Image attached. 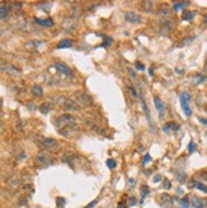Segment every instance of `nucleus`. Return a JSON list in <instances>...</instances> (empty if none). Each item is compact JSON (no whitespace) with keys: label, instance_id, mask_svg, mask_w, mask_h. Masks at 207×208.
Returning <instances> with one entry per match:
<instances>
[{"label":"nucleus","instance_id":"obj_1","mask_svg":"<svg viewBox=\"0 0 207 208\" xmlns=\"http://www.w3.org/2000/svg\"><path fill=\"white\" fill-rule=\"evenodd\" d=\"M75 99H76V103L81 104L84 107H92L93 105V99L85 92H78L75 93Z\"/></svg>","mask_w":207,"mask_h":208},{"label":"nucleus","instance_id":"obj_2","mask_svg":"<svg viewBox=\"0 0 207 208\" xmlns=\"http://www.w3.org/2000/svg\"><path fill=\"white\" fill-rule=\"evenodd\" d=\"M75 122H76V118L71 114H62L61 117L57 118V122H56V125H57L59 128H62V127H70L73 126Z\"/></svg>","mask_w":207,"mask_h":208},{"label":"nucleus","instance_id":"obj_3","mask_svg":"<svg viewBox=\"0 0 207 208\" xmlns=\"http://www.w3.org/2000/svg\"><path fill=\"white\" fill-rule=\"evenodd\" d=\"M189 100H191V95H189V93H182L181 94V105L183 108V112H184V114L187 117H189L192 114V111H191V108H189Z\"/></svg>","mask_w":207,"mask_h":208},{"label":"nucleus","instance_id":"obj_4","mask_svg":"<svg viewBox=\"0 0 207 208\" xmlns=\"http://www.w3.org/2000/svg\"><path fill=\"white\" fill-rule=\"evenodd\" d=\"M36 160H37V163L41 164V165H50V164H52V157L47 154V152H40L38 155L36 156Z\"/></svg>","mask_w":207,"mask_h":208},{"label":"nucleus","instance_id":"obj_5","mask_svg":"<svg viewBox=\"0 0 207 208\" xmlns=\"http://www.w3.org/2000/svg\"><path fill=\"white\" fill-rule=\"evenodd\" d=\"M159 203H160L161 207L169 208L173 204V198L169 194H167V193H163V194H160V197H159Z\"/></svg>","mask_w":207,"mask_h":208},{"label":"nucleus","instance_id":"obj_6","mask_svg":"<svg viewBox=\"0 0 207 208\" xmlns=\"http://www.w3.org/2000/svg\"><path fill=\"white\" fill-rule=\"evenodd\" d=\"M125 19L130 23H139V22H141L142 18H141L140 14L136 12H127L125 14Z\"/></svg>","mask_w":207,"mask_h":208},{"label":"nucleus","instance_id":"obj_7","mask_svg":"<svg viewBox=\"0 0 207 208\" xmlns=\"http://www.w3.org/2000/svg\"><path fill=\"white\" fill-rule=\"evenodd\" d=\"M0 69L5 73H9V74H21L19 69H17L15 66H13L10 64H5V62H1L0 61Z\"/></svg>","mask_w":207,"mask_h":208},{"label":"nucleus","instance_id":"obj_8","mask_svg":"<svg viewBox=\"0 0 207 208\" xmlns=\"http://www.w3.org/2000/svg\"><path fill=\"white\" fill-rule=\"evenodd\" d=\"M160 28H161V32L163 33H169L170 31H173L174 23H173V21L170 19V18H165V19H163Z\"/></svg>","mask_w":207,"mask_h":208},{"label":"nucleus","instance_id":"obj_9","mask_svg":"<svg viewBox=\"0 0 207 208\" xmlns=\"http://www.w3.org/2000/svg\"><path fill=\"white\" fill-rule=\"evenodd\" d=\"M154 104H155V108H156L159 116H160V117H164V114H165V105H164L163 100H161L160 98L155 97V98H154Z\"/></svg>","mask_w":207,"mask_h":208},{"label":"nucleus","instance_id":"obj_10","mask_svg":"<svg viewBox=\"0 0 207 208\" xmlns=\"http://www.w3.org/2000/svg\"><path fill=\"white\" fill-rule=\"evenodd\" d=\"M41 145L43 146L45 149H55L59 146V142L54 138H43V141L41 142Z\"/></svg>","mask_w":207,"mask_h":208},{"label":"nucleus","instance_id":"obj_11","mask_svg":"<svg viewBox=\"0 0 207 208\" xmlns=\"http://www.w3.org/2000/svg\"><path fill=\"white\" fill-rule=\"evenodd\" d=\"M55 69H57L60 73H62L64 75H70L71 74V70H70V67L68 65H65V64H62V62H56L55 65Z\"/></svg>","mask_w":207,"mask_h":208},{"label":"nucleus","instance_id":"obj_12","mask_svg":"<svg viewBox=\"0 0 207 208\" xmlns=\"http://www.w3.org/2000/svg\"><path fill=\"white\" fill-rule=\"evenodd\" d=\"M10 5L7 3H4L0 5V19H4V18H7L9 15V13H10Z\"/></svg>","mask_w":207,"mask_h":208},{"label":"nucleus","instance_id":"obj_13","mask_svg":"<svg viewBox=\"0 0 207 208\" xmlns=\"http://www.w3.org/2000/svg\"><path fill=\"white\" fill-rule=\"evenodd\" d=\"M191 204L195 208H205V201L202 199V198L200 197H192V202H191Z\"/></svg>","mask_w":207,"mask_h":208},{"label":"nucleus","instance_id":"obj_14","mask_svg":"<svg viewBox=\"0 0 207 208\" xmlns=\"http://www.w3.org/2000/svg\"><path fill=\"white\" fill-rule=\"evenodd\" d=\"M64 108H65L66 111H78V109H79L78 103L74 102V100H69V99L64 102Z\"/></svg>","mask_w":207,"mask_h":208},{"label":"nucleus","instance_id":"obj_15","mask_svg":"<svg viewBox=\"0 0 207 208\" xmlns=\"http://www.w3.org/2000/svg\"><path fill=\"white\" fill-rule=\"evenodd\" d=\"M169 15H170V9H169L167 5L161 7V8L158 10V17H163V19H165V18H169Z\"/></svg>","mask_w":207,"mask_h":208},{"label":"nucleus","instance_id":"obj_16","mask_svg":"<svg viewBox=\"0 0 207 208\" xmlns=\"http://www.w3.org/2000/svg\"><path fill=\"white\" fill-rule=\"evenodd\" d=\"M62 159H64V161L65 163H69V164H71V163H75L76 161V159H78V156L73 154V152H66L64 156H62Z\"/></svg>","mask_w":207,"mask_h":208},{"label":"nucleus","instance_id":"obj_17","mask_svg":"<svg viewBox=\"0 0 207 208\" xmlns=\"http://www.w3.org/2000/svg\"><path fill=\"white\" fill-rule=\"evenodd\" d=\"M73 45V41L71 40H69V38H64V40H61L59 43H57V48L61 50V48H68V47H71Z\"/></svg>","mask_w":207,"mask_h":208},{"label":"nucleus","instance_id":"obj_18","mask_svg":"<svg viewBox=\"0 0 207 208\" xmlns=\"http://www.w3.org/2000/svg\"><path fill=\"white\" fill-rule=\"evenodd\" d=\"M196 15V12L193 10H184L182 14V19L183 21H192Z\"/></svg>","mask_w":207,"mask_h":208},{"label":"nucleus","instance_id":"obj_19","mask_svg":"<svg viewBox=\"0 0 207 208\" xmlns=\"http://www.w3.org/2000/svg\"><path fill=\"white\" fill-rule=\"evenodd\" d=\"M32 94L34 97H42L43 95V89H42L40 85H36V86L32 88Z\"/></svg>","mask_w":207,"mask_h":208},{"label":"nucleus","instance_id":"obj_20","mask_svg":"<svg viewBox=\"0 0 207 208\" xmlns=\"http://www.w3.org/2000/svg\"><path fill=\"white\" fill-rule=\"evenodd\" d=\"M142 5L145 8L144 10L146 12V13H153L154 12V3L153 1H144Z\"/></svg>","mask_w":207,"mask_h":208},{"label":"nucleus","instance_id":"obj_21","mask_svg":"<svg viewBox=\"0 0 207 208\" xmlns=\"http://www.w3.org/2000/svg\"><path fill=\"white\" fill-rule=\"evenodd\" d=\"M141 105H142V109H144V113L146 114V118H148V121H149V123L151 125V118H150V112H149V108L146 105V103H145L144 99H141Z\"/></svg>","mask_w":207,"mask_h":208},{"label":"nucleus","instance_id":"obj_22","mask_svg":"<svg viewBox=\"0 0 207 208\" xmlns=\"http://www.w3.org/2000/svg\"><path fill=\"white\" fill-rule=\"evenodd\" d=\"M34 21H36V23H38V24H41V26H47V27H51V26L54 24V22L51 21L50 18H48V19H43V21H42V19H38V18H36Z\"/></svg>","mask_w":207,"mask_h":208},{"label":"nucleus","instance_id":"obj_23","mask_svg":"<svg viewBox=\"0 0 207 208\" xmlns=\"http://www.w3.org/2000/svg\"><path fill=\"white\" fill-rule=\"evenodd\" d=\"M188 1H183V3H174V5H173V9L174 10H181V9H183V8H186L187 5H188Z\"/></svg>","mask_w":207,"mask_h":208},{"label":"nucleus","instance_id":"obj_24","mask_svg":"<svg viewBox=\"0 0 207 208\" xmlns=\"http://www.w3.org/2000/svg\"><path fill=\"white\" fill-rule=\"evenodd\" d=\"M195 187L197 188V189H200V190H203V192H206L207 193V185H205L203 183H195Z\"/></svg>","mask_w":207,"mask_h":208},{"label":"nucleus","instance_id":"obj_25","mask_svg":"<svg viewBox=\"0 0 207 208\" xmlns=\"http://www.w3.org/2000/svg\"><path fill=\"white\" fill-rule=\"evenodd\" d=\"M127 89H128V93L131 94V97H132V98H137V97H139V94H137V92L135 90L134 86H131V85H130V86L127 88Z\"/></svg>","mask_w":207,"mask_h":208},{"label":"nucleus","instance_id":"obj_26","mask_svg":"<svg viewBox=\"0 0 207 208\" xmlns=\"http://www.w3.org/2000/svg\"><path fill=\"white\" fill-rule=\"evenodd\" d=\"M40 111L42 112V113H45V114H46V113H48L50 112V105H48V104H42V105L40 107Z\"/></svg>","mask_w":207,"mask_h":208},{"label":"nucleus","instance_id":"obj_27","mask_svg":"<svg viewBox=\"0 0 207 208\" xmlns=\"http://www.w3.org/2000/svg\"><path fill=\"white\" fill-rule=\"evenodd\" d=\"M149 193H150L149 187H146V185H142V187H141V196H142V198L146 196V194H149Z\"/></svg>","mask_w":207,"mask_h":208},{"label":"nucleus","instance_id":"obj_28","mask_svg":"<svg viewBox=\"0 0 207 208\" xmlns=\"http://www.w3.org/2000/svg\"><path fill=\"white\" fill-rule=\"evenodd\" d=\"M107 166L109 169H115L116 168V161H115V160H112V159H108L107 160Z\"/></svg>","mask_w":207,"mask_h":208},{"label":"nucleus","instance_id":"obj_29","mask_svg":"<svg viewBox=\"0 0 207 208\" xmlns=\"http://www.w3.org/2000/svg\"><path fill=\"white\" fill-rule=\"evenodd\" d=\"M181 206H182V208H188V207H189V202H188V198H187V197H184V198L182 199Z\"/></svg>","mask_w":207,"mask_h":208},{"label":"nucleus","instance_id":"obj_30","mask_svg":"<svg viewBox=\"0 0 207 208\" xmlns=\"http://www.w3.org/2000/svg\"><path fill=\"white\" fill-rule=\"evenodd\" d=\"M195 150H196V146L193 142H189V145H188V151L192 154V152H195Z\"/></svg>","mask_w":207,"mask_h":208},{"label":"nucleus","instance_id":"obj_31","mask_svg":"<svg viewBox=\"0 0 207 208\" xmlns=\"http://www.w3.org/2000/svg\"><path fill=\"white\" fill-rule=\"evenodd\" d=\"M150 160H151V156H150L149 154H146V155H145V157H144V160H142V164L145 165V164H148L149 161H150Z\"/></svg>","mask_w":207,"mask_h":208},{"label":"nucleus","instance_id":"obj_32","mask_svg":"<svg viewBox=\"0 0 207 208\" xmlns=\"http://www.w3.org/2000/svg\"><path fill=\"white\" fill-rule=\"evenodd\" d=\"M135 66H136V69H137V70H141V71H142V70H145V66L141 64V62H136Z\"/></svg>","mask_w":207,"mask_h":208},{"label":"nucleus","instance_id":"obj_33","mask_svg":"<svg viewBox=\"0 0 207 208\" xmlns=\"http://www.w3.org/2000/svg\"><path fill=\"white\" fill-rule=\"evenodd\" d=\"M56 202L59 203L60 207H62V206L65 204V199H64V198H57V199H56Z\"/></svg>","mask_w":207,"mask_h":208},{"label":"nucleus","instance_id":"obj_34","mask_svg":"<svg viewBox=\"0 0 207 208\" xmlns=\"http://www.w3.org/2000/svg\"><path fill=\"white\" fill-rule=\"evenodd\" d=\"M163 131H164V132H167V133H168V132L170 131V125H169V123L164 125V126H163Z\"/></svg>","mask_w":207,"mask_h":208},{"label":"nucleus","instance_id":"obj_35","mask_svg":"<svg viewBox=\"0 0 207 208\" xmlns=\"http://www.w3.org/2000/svg\"><path fill=\"white\" fill-rule=\"evenodd\" d=\"M127 71H128V74H130V75H131V76H132V78H136V73L132 69H130V67H128V69H127Z\"/></svg>","mask_w":207,"mask_h":208},{"label":"nucleus","instance_id":"obj_36","mask_svg":"<svg viewBox=\"0 0 207 208\" xmlns=\"http://www.w3.org/2000/svg\"><path fill=\"white\" fill-rule=\"evenodd\" d=\"M164 188H165V189L170 188V183H169V180H164Z\"/></svg>","mask_w":207,"mask_h":208},{"label":"nucleus","instance_id":"obj_37","mask_svg":"<svg viewBox=\"0 0 207 208\" xmlns=\"http://www.w3.org/2000/svg\"><path fill=\"white\" fill-rule=\"evenodd\" d=\"M112 42H113V41H112V38H107V41L104 42V43H103V46H107V45H111V43H112Z\"/></svg>","mask_w":207,"mask_h":208},{"label":"nucleus","instance_id":"obj_38","mask_svg":"<svg viewBox=\"0 0 207 208\" xmlns=\"http://www.w3.org/2000/svg\"><path fill=\"white\" fill-rule=\"evenodd\" d=\"M97 202H98V201H93V202L90 203V204H88V206H87L85 208H92L93 206H95V204H97Z\"/></svg>","mask_w":207,"mask_h":208},{"label":"nucleus","instance_id":"obj_39","mask_svg":"<svg viewBox=\"0 0 207 208\" xmlns=\"http://www.w3.org/2000/svg\"><path fill=\"white\" fill-rule=\"evenodd\" d=\"M161 179V177L160 175H155V178H154V183H159V180Z\"/></svg>","mask_w":207,"mask_h":208},{"label":"nucleus","instance_id":"obj_40","mask_svg":"<svg viewBox=\"0 0 207 208\" xmlns=\"http://www.w3.org/2000/svg\"><path fill=\"white\" fill-rule=\"evenodd\" d=\"M117 208H127V207H126V204H125L123 202H121V203H118V206H117Z\"/></svg>","mask_w":207,"mask_h":208},{"label":"nucleus","instance_id":"obj_41","mask_svg":"<svg viewBox=\"0 0 207 208\" xmlns=\"http://www.w3.org/2000/svg\"><path fill=\"white\" fill-rule=\"evenodd\" d=\"M201 123H203V125H207V119H206V118H201Z\"/></svg>","mask_w":207,"mask_h":208},{"label":"nucleus","instance_id":"obj_42","mask_svg":"<svg viewBox=\"0 0 207 208\" xmlns=\"http://www.w3.org/2000/svg\"><path fill=\"white\" fill-rule=\"evenodd\" d=\"M130 183H131V184H132V185H134V184H135V180H134V179H130Z\"/></svg>","mask_w":207,"mask_h":208},{"label":"nucleus","instance_id":"obj_43","mask_svg":"<svg viewBox=\"0 0 207 208\" xmlns=\"http://www.w3.org/2000/svg\"><path fill=\"white\" fill-rule=\"evenodd\" d=\"M205 206H207V199H205Z\"/></svg>","mask_w":207,"mask_h":208},{"label":"nucleus","instance_id":"obj_44","mask_svg":"<svg viewBox=\"0 0 207 208\" xmlns=\"http://www.w3.org/2000/svg\"><path fill=\"white\" fill-rule=\"evenodd\" d=\"M0 107H1V100H0Z\"/></svg>","mask_w":207,"mask_h":208},{"label":"nucleus","instance_id":"obj_45","mask_svg":"<svg viewBox=\"0 0 207 208\" xmlns=\"http://www.w3.org/2000/svg\"><path fill=\"white\" fill-rule=\"evenodd\" d=\"M206 22H207V17H206Z\"/></svg>","mask_w":207,"mask_h":208}]
</instances>
